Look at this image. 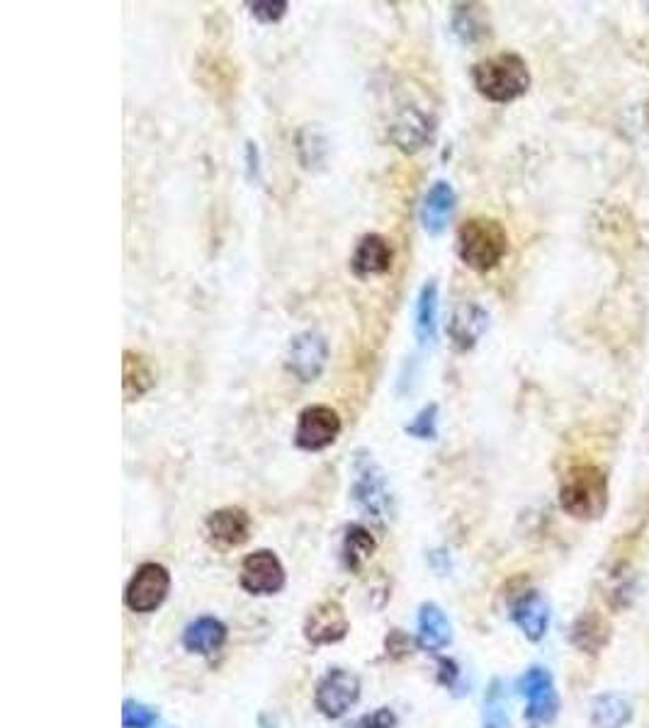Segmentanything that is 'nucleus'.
Listing matches in <instances>:
<instances>
[{"mask_svg":"<svg viewBox=\"0 0 649 728\" xmlns=\"http://www.w3.org/2000/svg\"><path fill=\"white\" fill-rule=\"evenodd\" d=\"M472 83L482 98L491 102H513L528 93L530 70L521 56L513 52L494 54L472 66Z\"/></svg>","mask_w":649,"mask_h":728,"instance_id":"f257e3e1","label":"nucleus"},{"mask_svg":"<svg viewBox=\"0 0 649 728\" xmlns=\"http://www.w3.org/2000/svg\"><path fill=\"white\" fill-rule=\"evenodd\" d=\"M509 253V233L501 221L472 217L457 229V256L469 270L489 272Z\"/></svg>","mask_w":649,"mask_h":728,"instance_id":"f03ea898","label":"nucleus"},{"mask_svg":"<svg viewBox=\"0 0 649 728\" xmlns=\"http://www.w3.org/2000/svg\"><path fill=\"white\" fill-rule=\"evenodd\" d=\"M560 506L576 520H598L608 508V476L596 464L566 471L560 486Z\"/></svg>","mask_w":649,"mask_h":728,"instance_id":"7ed1b4c3","label":"nucleus"},{"mask_svg":"<svg viewBox=\"0 0 649 728\" xmlns=\"http://www.w3.org/2000/svg\"><path fill=\"white\" fill-rule=\"evenodd\" d=\"M356 483H353V500L365 515L382 524L392 512V493L387 488L385 471L372 459H358Z\"/></svg>","mask_w":649,"mask_h":728,"instance_id":"20e7f679","label":"nucleus"},{"mask_svg":"<svg viewBox=\"0 0 649 728\" xmlns=\"http://www.w3.org/2000/svg\"><path fill=\"white\" fill-rule=\"evenodd\" d=\"M169 590H171V573L166 566L141 564L132 580H129L125 602L132 612L149 615L159 610L163 600L169 598Z\"/></svg>","mask_w":649,"mask_h":728,"instance_id":"39448f33","label":"nucleus"},{"mask_svg":"<svg viewBox=\"0 0 649 728\" xmlns=\"http://www.w3.org/2000/svg\"><path fill=\"white\" fill-rule=\"evenodd\" d=\"M328 360V343L318 330H302L288 345L285 367L302 384H312L324 372Z\"/></svg>","mask_w":649,"mask_h":728,"instance_id":"423d86ee","label":"nucleus"},{"mask_svg":"<svg viewBox=\"0 0 649 728\" xmlns=\"http://www.w3.org/2000/svg\"><path fill=\"white\" fill-rule=\"evenodd\" d=\"M518 692L528 699L526 716L536 728H545L554 721L560 709L558 692H554L552 675L545 667H530V671L518 680Z\"/></svg>","mask_w":649,"mask_h":728,"instance_id":"0eeeda50","label":"nucleus"},{"mask_svg":"<svg viewBox=\"0 0 649 728\" xmlns=\"http://www.w3.org/2000/svg\"><path fill=\"white\" fill-rule=\"evenodd\" d=\"M340 435V415L328 405H306L294 427V445L304 452L332 447Z\"/></svg>","mask_w":649,"mask_h":728,"instance_id":"6e6552de","label":"nucleus"},{"mask_svg":"<svg viewBox=\"0 0 649 728\" xmlns=\"http://www.w3.org/2000/svg\"><path fill=\"white\" fill-rule=\"evenodd\" d=\"M360 697V680L344 667H334L332 673L322 677V683L316 685V709L322 711L328 719H340L353 704Z\"/></svg>","mask_w":649,"mask_h":728,"instance_id":"1a4fd4ad","label":"nucleus"},{"mask_svg":"<svg viewBox=\"0 0 649 728\" xmlns=\"http://www.w3.org/2000/svg\"><path fill=\"white\" fill-rule=\"evenodd\" d=\"M285 586V568H282L280 558L268 552V548H258L249 554L241 564V588L251 595H275Z\"/></svg>","mask_w":649,"mask_h":728,"instance_id":"9d476101","label":"nucleus"},{"mask_svg":"<svg viewBox=\"0 0 649 728\" xmlns=\"http://www.w3.org/2000/svg\"><path fill=\"white\" fill-rule=\"evenodd\" d=\"M348 617L346 610L336 600H324L304 619V637L312 646H324V643H336L348 634Z\"/></svg>","mask_w":649,"mask_h":728,"instance_id":"9b49d317","label":"nucleus"},{"mask_svg":"<svg viewBox=\"0 0 649 728\" xmlns=\"http://www.w3.org/2000/svg\"><path fill=\"white\" fill-rule=\"evenodd\" d=\"M433 119L426 112H421L419 107H407L389 127V137L404 153H417L433 139Z\"/></svg>","mask_w":649,"mask_h":728,"instance_id":"f8f14e48","label":"nucleus"},{"mask_svg":"<svg viewBox=\"0 0 649 728\" xmlns=\"http://www.w3.org/2000/svg\"><path fill=\"white\" fill-rule=\"evenodd\" d=\"M392 268V246L380 233L363 236L356 250L350 256V270L356 278H375V274H385Z\"/></svg>","mask_w":649,"mask_h":728,"instance_id":"ddd939ff","label":"nucleus"},{"mask_svg":"<svg viewBox=\"0 0 649 728\" xmlns=\"http://www.w3.org/2000/svg\"><path fill=\"white\" fill-rule=\"evenodd\" d=\"M487 328H489V314L484 312L479 304L467 302L459 304L453 312L451 324H447V336H451L457 350H472Z\"/></svg>","mask_w":649,"mask_h":728,"instance_id":"4468645a","label":"nucleus"},{"mask_svg":"<svg viewBox=\"0 0 649 728\" xmlns=\"http://www.w3.org/2000/svg\"><path fill=\"white\" fill-rule=\"evenodd\" d=\"M251 518L241 508H221L207 518V534L209 540L219 546H241L249 540Z\"/></svg>","mask_w":649,"mask_h":728,"instance_id":"2eb2a0df","label":"nucleus"},{"mask_svg":"<svg viewBox=\"0 0 649 728\" xmlns=\"http://www.w3.org/2000/svg\"><path fill=\"white\" fill-rule=\"evenodd\" d=\"M511 617L518 624V629H521L530 641H540L542 637H545L548 624H550V605L540 593L530 590L513 602Z\"/></svg>","mask_w":649,"mask_h":728,"instance_id":"dca6fc26","label":"nucleus"},{"mask_svg":"<svg viewBox=\"0 0 649 728\" xmlns=\"http://www.w3.org/2000/svg\"><path fill=\"white\" fill-rule=\"evenodd\" d=\"M453 209H455L453 185L445 181L433 183L421 205V224H423V229H426V233L439 236L447 226V221H451Z\"/></svg>","mask_w":649,"mask_h":728,"instance_id":"f3484780","label":"nucleus"},{"mask_svg":"<svg viewBox=\"0 0 649 728\" xmlns=\"http://www.w3.org/2000/svg\"><path fill=\"white\" fill-rule=\"evenodd\" d=\"M453 639L451 622L439 605L426 602L419 612V646L423 651H441Z\"/></svg>","mask_w":649,"mask_h":728,"instance_id":"a211bd4d","label":"nucleus"},{"mask_svg":"<svg viewBox=\"0 0 649 728\" xmlns=\"http://www.w3.org/2000/svg\"><path fill=\"white\" fill-rule=\"evenodd\" d=\"M227 641V627L215 617H199L193 624H187L183 634V646L191 653L209 655L224 646Z\"/></svg>","mask_w":649,"mask_h":728,"instance_id":"6ab92c4d","label":"nucleus"},{"mask_svg":"<svg viewBox=\"0 0 649 728\" xmlns=\"http://www.w3.org/2000/svg\"><path fill=\"white\" fill-rule=\"evenodd\" d=\"M125 360H122V389H125V401L132 403L144 396L147 391L153 387V372L147 362L144 355L125 350Z\"/></svg>","mask_w":649,"mask_h":728,"instance_id":"aec40b11","label":"nucleus"},{"mask_svg":"<svg viewBox=\"0 0 649 728\" xmlns=\"http://www.w3.org/2000/svg\"><path fill=\"white\" fill-rule=\"evenodd\" d=\"M439 330V284L433 280L421 286L417 302V338L421 345L435 340Z\"/></svg>","mask_w":649,"mask_h":728,"instance_id":"412c9836","label":"nucleus"},{"mask_svg":"<svg viewBox=\"0 0 649 728\" xmlns=\"http://www.w3.org/2000/svg\"><path fill=\"white\" fill-rule=\"evenodd\" d=\"M375 540L372 534L360 528V524H350L344 536V564L348 571L358 573L365 561L375 554Z\"/></svg>","mask_w":649,"mask_h":728,"instance_id":"4be33fe9","label":"nucleus"},{"mask_svg":"<svg viewBox=\"0 0 649 728\" xmlns=\"http://www.w3.org/2000/svg\"><path fill=\"white\" fill-rule=\"evenodd\" d=\"M632 709L620 695H604L594 702L592 719L596 728H623L630 721Z\"/></svg>","mask_w":649,"mask_h":728,"instance_id":"5701e85b","label":"nucleus"},{"mask_svg":"<svg viewBox=\"0 0 649 728\" xmlns=\"http://www.w3.org/2000/svg\"><path fill=\"white\" fill-rule=\"evenodd\" d=\"M574 643L584 651H598L608 641V627L598 615H584L574 624Z\"/></svg>","mask_w":649,"mask_h":728,"instance_id":"b1692460","label":"nucleus"},{"mask_svg":"<svg viewBox=\"0 0 649 728\" xmlns=\"http://www.w3.org/2000/svg\"><path fill=\"white\" fill-rule=\"evenodd\" d=\"M484 728H509V714H506V702L499 680H494L489 685L487 697H484Z\"/></svg>","mask_w":649,"mask_h":728,"instance_id":"393cba45","label":"nucleus"},{"mask_svg":"<svg viewBox=\"0 0 649 728\" xmlns=\"http://www.w3.org/2000/svg\"><path fill=\"white\" fill-rule=\"evenodd\" d=\"M404 430L411 437L435 439V435H439V405H435V403L423 405V409L417 413L414 421H411Z\"/></svg>","mask_w":649,"mask_h":728,"instance_id":"a878e982","label":"nucleus"},{"mask_svg":"<svg viewBox=\"0 0 649 728\" xmlns=\"http://www.w3.org/2000/svg\"><path fill=\"white\" fill-rule=\"evenodd\" d=\"M156 719H159V714L151 707H147V704L134 702V699H127L122 704V726L125 728H151L153 724H156Z\"/></svg>","mask_w":649,"mask_h":728,"instance_id":"bb28decb","label":"nucleus"},{"mask_svg":"<svg viewBox=\"0 0 649 728\" xmlns=\"http://www.w3.org/2000/svg\"><path fill=\"white\" fill-rule=\"evenodd\" d=\"M253 18H258L261 22H278L282 15L288 13V3L285 0H256V3H249Z\"/></svg>","mask_w":649,"mask_h":728,"instance_id":"cd10ccee","label":"nucleus"},{"mask_svg":"<svg viewBox=\"0 0 649 728\" xmlns=\"http://www.w3.org/2000/svg\"><path fill=\"white\" fill-rule=\"evenodd\" d=\"M356 728H397V716L392 709H377L372 714H365L356 724Z\"/></svg>","mask_w":649,"mask_h":728,"instance_id":"c85d7f7f","label":"nucleus"},{"mask_svg":"<svg viewBox=\"0 0 649 728\" xmlns=\"http://www.w3.org/2000/svg\"><path fill=\"white\" fill-rule=\"evenodd\" d=\"M387 653L394 655V659L409 655L411 653V639L407 634H401V631H392V634L387 637Z\"/></svg>","mask_w":649,"mask_h":728,"instance_id":"c756f323","label":"nucleus"},{"mask_svg":"<svg viewBox=\"0 0 649 728\" xmlns=\"http://www.w3.org/2000/svg\"><path fill=\"white\" fill-rule=\"evenodd\" d=\"M439 667H441V673H439V680H441V683L447 685V687H453V685H455V680H457V675H459L457 665H455L453 661L441 659V661H439Z\"/></svg>","mask_w":649,"mask_h":728,"instance_id":"7c9ffc66","label":"nucleus"},{"mask_svg":"<svg viewBox=\"0 0 649 728\" xmlns=\"http://www.w3.org/2000/svg\"><path fill=\"white\" fill-rule=\"evenodd\" d=\"M645 122H647V129H649V102H647V110H645Z\"/></svg>","mask_w":649,"mask_h":728,"instance_id":"2f4dec72","label":"nucleus"}]
</instances>
